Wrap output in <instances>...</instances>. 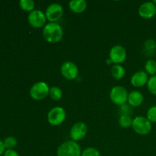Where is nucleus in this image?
<instances>
[{"instance_id":"nucleus-22","label":"nucleus","mask_w":156,"mask_h":156,"mask_svg":"<svg viewBox=\"0 0 156 156\" xmlns=\"http://www.w3.org/2000/svg\"><path fill=\"white\" fill-rule=\"evenodd\" d=\"M148 90L154 95H156V76H151L147 82Z\"/></svg>"},{"instance_id":"nucleus-7","label":"nucleus","mask_w":156,"mask_h":156,"mask_svg":"<svg viewBox=\"0 0 156 156\" xmlns=\"http://www.w3.org/2000/svg\"><path fill=\"white\" fill-rule=\"evenodd\" d=\"M63 15V8L59 3H52L47 8L45 15L50 22L56 23Z\"/></svg>"},{"instance_id":"nucleus-2","label":"nucleus","mask_w":156,"mask_h":156,"mask_svg":"<svg viewBox=\"0 0 156 156\" xmlns=\"http://www.w3.org/2000/svg\"><path fill=\"white\" fill-rule=\"evenodd\" d=\"M56 155L57 156H81L82 151L77 142L69 140L59 146Z\"/></svg>"},{"instance_id":"nucleus-9","label":"nucleus","mask_w":156,"mask_h":156,"mask_svg":"<svg viewBox=\"0 0 156 156\" xmlns=\"http://www.w3.org/2000/svg\"><path fill=\"white\" fill-rule=\"evenodd\" d=\"M110 59L114 63L119 65L125 61L126 58V51L123 47L115 45L111 49L109 53Z\"/></svg>"},{"instance_id":"nucleus-8","label":"nucleus","mask_w":156,"mask_h":156,"mask_svg":"<svg viewBox=\"0 0 156 156\" xmlns=\"http://www.w3.org/2000/svg\"><path fill=\"white\" fill-rule=\"evenodd\" d=\"M27 21L30 26L39 28L46 25L47 18L45 14L41 10H33L29 13L27 16Z\"/></svg>"},{"instance_id":"nucleus-19","label":"nucleus","mask_w":156,"mask_h":156,"mask_svg":"<svg viewBox=\"0 0 156 156\" xmlns=\"http://www.w3.org/2000/svg\"><path fill=\"white\" fill-rule=\"evenodd\" d=\"M119 124L123 128H128L132 126L133 119L130 116L127 115H121L119 118Z\"/></svg>"},{"instance_id":"nucleus-29","label":"nucleus","mask_w":156,"mask_h":156,"mask_svg":"<svg viewBox=\"0 0 156 156\" xmlns=\"http://www.w3.org/2000/svg\"><path fill=\"white\" fill-rule=\"evenodd\" d=\"M153 2L155 3V5H156V0H154V1H153Z\"/></svg>"},{"instance_id":"nucleus-27","label":"nucleus","mask_w":156,"mask_h":156,"mask_svg":"<svg viewBox=\"0 0 156 156\" xmlns=\"http://www.w3.org/2000/svg\"><path fill=\"white\" fill-rule=\"evenodd\" d=\"M3 156H19V154L14 149H7L5 151Z\"/></svg>"},{"instance_id":"nucleus-21","label":"nucleus","mask_w":156,"mask_h":156,"mask_svg":"<svg viewBox=\"0 0 156 156\" xmlns=\"http://www.w3.org/2000/svg\"><path fill=\"white\" fill-rule=\"evenodd\" d=\"M5 148L7 149H13L18 144L17 139L14 136H8L3 141Z\"/></svg>"},{"instance_id":"nucleus-11","label":"nucleus","mask_w":156,"mask_h":156,"mask_svg":"<svg viewBox=\"0 0 156 156\" xmlns=\"http://www.w3.org/2000/svg\"><path fill=\"white\" fill-rule=\"evenodd\" d=\"M87 126L82 122H79L72 126L70 129V137L75 142L79 141L85 136L87 133Z\"/></svg>"},{"instance_id":"nucleus-18","label":"nucleus","mask_w":156,"mask_h":156,"mask_svg":"<svg viewBox=\"0 0 156 156\" xmlns=\"http://www.w3.org/2000/svg\"><path fill=\"white\" fill-rule=\"evenodd\" d=\"M49 95L50 96L53 100L54 101H59L60 100L62 96V90L56 86H53L52 88H50V93H49Z\"/></svg>"},{"instance_id":"nucleus-1","label":"nucleus","mask_w":156,"mask_h":156,"mask_svg":"<svg viewBox=\"0 0 156 156\" xmlns=\"http://www.w3.org/2000/svg\"><path fill=\"white\" fill-rule=\"evenodd\" d=\"M43 37L50 44L59 42L63 37V30L62 27L57 23L50 22L46 24L43 29Z\"/></svg>"},{"instance_id":"nucleus-26","label":"nucleus","mask_w":156,"mask_h":156,"mask_svg":"<svg viewBox=\"0 0 156 156\" xmlns=\"http://www.w3.org/2000/svg\"><path fill=\"white\" fill-rule=\"evenodd\" d=\"M120 113H121V115L130 116V114L133 113L130 105H126V104L121 105L120 106Z\"/></svg>"},{"instance_id":"nucleus-4","label":"nucleus","mask_w":156,"mask_h":156,"mask_svg":"<svg viewBox=\"0 0 156 156\" xmlns=\"http://www.w3.org/2000/svg\"><path fill=\"white\" fill-rule=\"evenodd\" d=\"M50 93V88L44 82H38L34 84L30 90V95L36 101H41L47 97Z\"/></svg>"},{"instance_id":"nucleus-5","label":"nucleus","mask_w":156,"mask_h":156,"mask_svg":"<svg viewBox=\"0 0 156 156\" xmlns=\"http://www.w3.org/2000/svg\"><path fill=\"white\" fill-rule=\"evenodd\" d=\"M127 91L123 87L117 85L114 87L110 92V98L114 104L117 105H123L126 104L128 98Z\"/></svg>"},{"instance_id":"nucleus-10","label":"nucleus","mask_w":156,"mask_h":156,"mask_svg":"<svg viewBox=\"0 0 156 156\" xmlns=\"http://www.w3.org/2000/svg\"><path fill=\"white\" fill-rule=\"evenodd\" d=\"M60 72L62 76L69 80L76 79L79 75V69L77 66L70 61H66L62 63L60 68Z\"/></svg>"},{"instance_id":"nucleus-17","label":"nucleus","mask_w":156,"mask_h":156,"mask_svg":"<svg viewBox=\"0 0 156 156\" xmlns=\"http://www.w3.org/2000/svg\"><path fill=\"white\" fill-rule=\"evenodd\" d=\"M145 69L147 74L151 75L152 76H155L156 74V61L154 59H149L145 64Z\"/></svg>"},{"instance_id":"nucleus-14","label":"nucleus","mask_w":156,"mask_h":156,"mask_svg":"<svg viewBox=\"0 0 156 156\" xmlns=\"http://www.w3.org/2000/svg\"><path fill=\"white\" fill-rule=\"evenodd\" d=\"M144 98L139 91H133L128 94L127 101L131 107H139L143 104Z\"/></svg>"},{"instance_id":"nucleus-12","label":"nucleus","mask_w":156,"mask_h":156,"mask_svg":"<svg viewBox=\"0 0 156 156\" xmlns=\"http://www.w3.org/2000/svg\"><path fill=\"white\" fill-rule=\"evenodd\" d=\"M138 12L143 18L150 19L156 15V5L153 2H146L140 6Z\"/></svg>"},{"instance_id":"nucleus-3","label":"nucleus","mask_w":156,"mask_h":156,"mask_svg":"<svg viewBox=\"0 0 156 156\" xmlns=\"http://www.w3.org/2000/svg\"><path fill=\"white\" fill-rule=\"evenodd\" d=\"M132 127L137 134L146 136L152 130V123L148 120L147 117L138 116L133 120Z\"/></svg>"},{"instance_id":"nucleus-25","label":"nucleus","mask_w":156,"mask_h":156,"mask_svg":"<svg viewBox=\"0 0 156 156\" xmlns=\"http://www.w3.org/2000/svg\"><path fill=\"white\" fill-rule=\"evenodd\" d=\"M147 119L151 123H156V105L151 107L148 110Z\"/></svg>"},{"instance_id":"nucleus-16","label":"nucleus","mask_w":156,"mask_h":156,"mask_svg":"<svg viewBox=\"0 0 156 156\" xmlns=\"http://www.w3.org/2000/svg\"><path fill=\"white\" fill-rule=\"evenodd\" d=\"M111 73L113 77L115 79H121L124 77L126 71H125V69L122 66L114 65L111 68Z\"/></svg>"},{"instance_id":"nucleus-6","label":"nucleus","mask_w":156,"mask_h":156,"mask_svg":"<svg viewBox=\"0 0 156 156\" xmlns=\"http://www.w3.org/2000/svg\"><path fill=\"white\" fill-rule=\"evenodd\" d=\"M66 111L60 107H55L52 108L47 114V120L50 124L53 126H59L62 124L66 120Z\"/></svg>"},{"instance_id":"nucleus-23","label":"nucleus","mask_w":156,"mask_h":156,"mask_svg":"<svg viewBox=\"0 0 156 156\" xmlns=\"http://www.w3.org/2000/svg\"><path fill=\"white\" fill-rule=\"evenodd\" d=\"M144 48L146 52L153 53L156 50V41L152 39L147 40L144 44Z\"/></svg>"},{"instance_id":"nucleus-24","label":"nucleus","mask_w":156,"mask_h":156,"mask_svg":"<svg viewBox=\"0 0 156 156\" xmlns=\"http://www.w3.org/2000/svg\"><path fill=\"white\" fill-rule=\"evenodd\" d=\"M81 156H101L100 152L97 149L93 147H89L85 149L83 152H82Z\"/></svg>"},{"instance_id":"nucleus-13","label":"nucleus","mask_w":156,"mask_h":156,"mask_svg":"<svg viewBox=\"0 0 156 156\" xmlns=\"http://www.w3.org/2000/svg\"><path fill=\"white\" fill-rule=\"evenodd\" d=\"M149 81L148 74L144 71H138L133 75L130 82L135 87H143Z\"/></svg>"},{"instance_id":"nucleus-20","label":"nucleus","mask_w":156,"mask_h":156,"mask_svg":"<svg viewBox=\"0 0 156 156\" xmlns=\"http://www.w3.org/2000/svg\"><path fill=\"white\" fill-rule=\"evenodd\" d=\"M20 7L27 12H32L34 8V2L32 0H21L19 2Z\"/></svg>"},{"instance_id":"nucleus-15","label":"nucleus","mask_w":156,"mask_h":156,"mask_svg":"<svg viewBox=\"0 0 156 156\" xmlns=\"http://www.w3.org/2000/svg\"><path fill=\"white\" fill-rule=\"evenodd\" d=\"M71 11L75 13H82L87 8V2L85 0H72L69 3Z\"/></svg>"},{"instance_id":"nucleus-28","label":"nucleus","mask_w":156,"mask_h":156,"mask_svg":"<svg viewBox=\"0 0 156 156\" xmlns=\"http://www.w3.org/2000/svg\"><path fill=\"white\" fill-rule=\"evenodd\" d=\"M5 146H4V143L3 142L0 140V156H1L2 154H4L5 152Z\"/></svg>"}]
</instances>
